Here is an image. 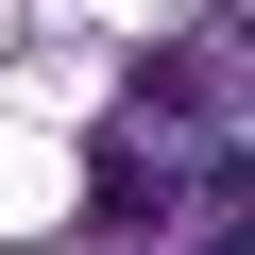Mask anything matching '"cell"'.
<instances>
[{"mask_svg":"<svg viewBox=\"0 0 255 255\" xmlns=\"http://www.w3.org/2000/svg\"><path fill=\"white\" fill-rule=\"evenodd\" d=\"M204 255H255V238H204Z\"/></svg>","mask_w":255,"mask_h":255,"instance_id":"1","label":"cell"}]
</instances>
